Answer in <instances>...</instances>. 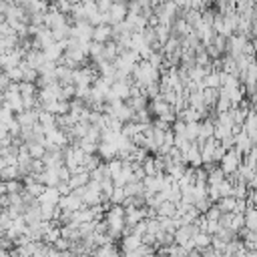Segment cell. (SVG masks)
<instances>
[{
	"instance_id": "cell-1",
	"label": "cell",
	"mask_w": 257,
	"mask_h": 257,
	"mask_svg": "<svg viewBox=\"0 0 257 257\" xmlns=\"http://www.w3.org/2000/svg\"><path fill=\"white\" fill-rule=\"evenodd\" d=\"M241 163H243V157L231 149V151H227V153H225V157L221 159V163H219V169L225 173V177H229V175L237 173V169L241 167Z\"/></svg>"
},
{
	"instance_id": "cell-2",
	"label": "cell",
	"mask_w": 257,
	"mask_h": 257,
	"mask_svg": "<svg viewBox=\"0 0 257 257\" xmlns=\"http://www.w3.org/2000/svg\"><path fill=\"white\" fill-rule=\"evenodd\" d=\"M183 163H185L189 169H201V167H203V161H201V149H199V145L191 143V147L183 153Z\"/></svg>"
},
{
	"instance_id": "cell-3",
	"label": "cell",
	"mask_w": 257,
	"mask_h": 257,
	"mask_svg": "<svg viewBox=\"0 0 257 257\" xmlns=\"http://www.w3.org/2000/svg\"><path fill=\"white\" fill-rule=\"evenodd\" d=\"M58 209H60V211H66V213H74V211L84 209V203H82L74 193H70V195H66V197H60Z\"/></svg>"
},
{
	"instance_id": "cell-4",
	"label": "cell",
	"mask_w": 257,
	"mask_h": 257,
	"mask_svg": "<svg viewBox=\"0 0 257 257\" xmlns=\"http://www.w3.org/2000/svg\"><path fill=\"white\" fill-rule=\"evenodd\" d=\"M22 219L26 223V227H32V225H38L42 223V217H40V205H26L24 207V213H22Z\"/></svg>"
},
{
	"instance_id": "cell-5",
	"label": "cell",
	"mask_w": 257,
	"mask_h": 257,
	"mask_svg": "<svg viewBox=\"0 0 257 257\" xmlns=\"http://www.w3.org/2000/svg\"><path fill=\"white\" fill-rule=\"evenodd\" d=\"M36 201H38V205H50V207H58L60 193L56 191V187H44L42 195H40Z\"/></svg>"
},
{
	"instance_id": "cell-6",
	"label": "cell",
	"mask_w": 257,
	"mask_h": 257,
	"mask_svg": "<svg viewBox=\"0 0 257 257\" xmlns=\"http://www.w3.org/2000/svg\"><path fill=\"white\" fill-rule=\"evenodd\" d=\"M92 40L94 42H100V44H106L112 40V26L108 24H98L92 28Z\"/></svg>"
},
{
	"instance_id": "cell-7",
	"label": "cell",
	"mask_w": 257,
	"mask_h": 257,
	"mask_svg": "<svg viewBox=\"0 0 257 257\" xmlns=\"http://www.w3.org/2000/svg\"><path fill=\"white\" fill-rule=\"evenodd\" d=\"M16 122L20 128H26V126H34L38 122V108L34 110H22L16 114Z\"/></svg>"
},
{
	"instance_id": "cell-8",
	"label": "cell",
	"mask_w": 257,
	"mask_h": 257,
	"mask_svg": "<svg viewBox=\"0 0 257 257\" xmlns=\"http://www.w3.org/2000/svg\"><path fill=\"white\" fill-rule=\"evenodd\" d=\"M96 155L100 157V161L108 163V161L116 159V145L106 143V141H100V143H98V147H96Z\"/></svg>"
},
{
	"instance_id": "cell-9",
	"label": "cell",
	"mask_w": 257,
	"mask_h": 257,
	"mask_svg": "<svg viewBox=\"0 0 257 257\" xmlns=\"http://www.w3.org/2000/svg\"><path fill=\"white\" fill-rule=\"evenodd\" d=\"M141 245H143L141 237H137V235H133V233L120 237V251H122V253H135Z\"/></svg>"
},
{
	"instance_id": "cell-10",
	"label": "cell",
	"mask_w": 257,
	"mask_h": 257,
	"mask_svg": "<svg viewBox=\"0 0 257 257\" xmlns=\"http://www.w3.org/2000/svg\"><path fill=\"white\" fill-rule=\"evenodd\" d=\"M36 181H38L40 185H44V187H56V185L60 183V179H58V175H56V169H46V167H44L42 173L36 175Z\"/></svg>"
},
{
	"instance_id": "cell-11",
	"label": "cell",
	"mask_w": 257,
	"mask_h": 257,
	"mask_svg": "<svg viewBox=\"0 0 257 257\" xmlns=\"http://www.w3.org/2000/svg\"><path fill=\"white\" fill-rule=\"evenodd\" d=\"M131 86H133V84H128V82L114 80V82L110 84V94H114L118 100H128V96H131Z\"/></svg>"
},
{
	"instance_id": "cell-12",
	"label": "cell",
	"mask_w": 257,
	"mask_h": 257,
	"mask_svg": "<svg viewBox=\"0 0 257 257\" xmlns=\"http://www.w3.org/2000/svg\"><path fill=\"white\" fill-rule=\"evenodd\" d=\"M26 147H28V155H30L32 161H42L44 159L46 145H42V143H26Z\"/></svg>"
},
{
	"instance_id": "cell-13",
	"label": "cell",
	"mask_w": 257,
	"mask_h": 257,
	"mask_svg": "<svg viewBox=\"0 0 257 257\" xmlns=\"http://www.w3.org/2000/svg\"><path fill=\"white\" fill-rule=\"evenodd\" d=\"M88 181H90L88 173L70 175V179H68V187H70V191H76V189H82V187H86V185H88Z\"/></svg>"
},
{
	"instance_id": "cell-14",
	"label": "cell",
	"mask_w": 257,
	"mask_h": 257,
	"mask_svg": "<svg viewBox=\"0 0 257 257\" xmlns=\"http://www.w3.org/2000/svg\"><path fill=\"white\" fill-rule=\"evenodd\" d=\"M135 112H139V110H147V106H149V98H147V94H139V96H131L128 100H124Z\"/></svg>"
},
{
	"instance_id": "cell-15",
	"label": "cell",
	"mask_w": 257,
	"mask_h": 257,
	"mask_svg": "<svg viewBox=\"0 0 257 257\" xmlns=\"http://www.w3.org/2000/svg\"><path fill=\"white\" fill-rule=\"evenodd\" d=\"M175 213H177V205H173L171 201H163L157 209L159 219H171V217H175Z\"/></svg>"
},
{
	"instance_id": "cell-16",
	"label": "cell",
	"mask_w": 257,
	"mask_h": 257,
	"mask_svg": "<svg viewBox=\"0 0 257 257\" xmlns=\"http://www.w3.org/2000/svg\"><path fill=\"white\" fill-rule=\"evenodd\" d=\"M20 70H22V82H36L38 80V70L36 68H32L30 64H26L24 60L20 62Z\"/></svg>"
},
{
	"instance_id": "cell-17",
	"label": "cell",
	"mask_w": 257,
	"mask_h": 257,
	"mask_svg": "<svg viewBox=\"0 0 257 257\" xmlns=\"http://www.w3.org/2000/svg\"><path fill=\"white\" fill-rule=\"evenodd\" d=\"M217 98H219V88H203V104H205V108H215Z\"/></svg>"
},
{
	"instance_id": "cell-18",
	"label": "cell",
	"mask_w": 257,
	"mask_h": 257,
	"mask_svg": "<svg viewBox=\"0 0 257 257\" xmlns=\"http://www.w3.org/2000/svg\"><path fill=\"white\" fill-rule=\"evenodd\" d=\"M211 235H207V233H203V231H199L195 237H193V245H195V249L197 251H203V249H209L211 247Z\"/></svg>"
},
{
	"instance_id": "cell-19",
	"label": "cell",
	"mask_w": 257,
	"mask_h": 257,
	"mask_svg": "<svg viewBox=\"0 0 257 257\" xmlns=\"http://www.w3.org/2000/svg\"><path fill=\"white\" fill-rule=\"evenodd\" d=\"M92 257H120V255H118L114 243H110V245H100V247H96L94 253H92Z\"/></svg>"
},
{
	"instance_id": "cell-20",
	"label": "cell",
	"mask_w": 257,
	"mask_h": 257,
	"mask_svg": "<svg viewBox=\"0 0 257 257\" xmlns=\"http://www.w3.org/2000/svg\"><path fill=\"white\" fill-rule=\"evenodd\" d=\"M122 189H124V195H126V197L145 195V187H143V181H133V183H126Z\"/></svg>"
},
{
	"instance_id": "cell-21",
	"label": "cell",
	"mask_w": 257,
	"mask_h": 257,
	"mask_svg": "<svg viewBox=\"0 0 257 257\" xmlns=\"http://www.w3.org/2000/svg\"><path fill=\"white\" fill-rule=\"evenodd\" d=\"M235 205H237V199H233V197H223V199H219L215 203V207L221 213H233L235 211Z\"/></svg>"
},
{
	"instance_id": "cell-22",
	"label": "cell",
	"mask_w": 257,
	"mask_h": 257,
	"mask_svg": "<svg viewBox=\"0 0 257 257\" xmlns=\"http://www.w3.org/2000/svg\"><path fill=\"white\" fill-rule=\"evenodd\" d=\"M20 177V173H18V167L16 165H6L4 169H0V181H16Z\"/></svg>"
},
{
	"instance_id": "cell-23",
	"label": "cell",
	"mask_w": 257,
	"mask_h": 257,
	"mask_svg": "<svg viewBox=\"0 0 257 257\" xmlns=\"http://www.w3.org/2000/svg\"><path fill=\"white\" fill-rule=\"evenodd\" d=\"M62 235H60V225H56V223H52V227L44 233V237H42V243H46V245H54V241L56 239H60Z\"/></svg>"
},
{
	"instance_id": "cell-24",
	"label": "cell",
	"mask_w": 257,
	"mask_h": 257,
	"mask_svg": "<svg viewBox=\"0 0 257 257\" xmlns=\"http://www.w3.org/2000/svg\"><path fill=\"white\" fill-rule=\"evenodd\" d=\"M100 163H102V161H100L98 155H86L84 161H82V169H84V173H92Z\"/></svg>"
},
{
	"instance_id": "cell-25",
	"label": "cell",
	"mask_w": 257,
	"mask_h": 257,
	"mask_svg": "<svg viewBox=\"0 0 257 257\" xmlns=\"http://www.w3.org/2000/svg\"><path fill=\"white\" fill-rule=\"evenodd\" d=\"M199 126H201V122H187V126H185V139H187L189 143H195V141H197V137H199Z\"/></svg>"
},
{
	"instance_id": "cell-26",
	"label": "cell",
	"mask_w": 257,
	"mask_h": 257,
	"mask_svg": "<svg viewBox=\"0 0 257 257\" xmlns=\"http://www.w3.org/2000/svg\"><path fill=\"white\" fill-rule=\"evenodd\" d=\"M243 217H245V227L249 231H257V211L255 209H247Z\"/></svg>"
},
{
	"instance_id": "cell-27",
	"label": "cell",
	"mask_w": 257,
	"mask_h": 257,
	"mask_svg": "<svg viewBox=\"0 0 257 257\" xmlns=\"http://www.w3.org/2000/svg\"><path fill=\"white\" fill-rule=\"evenodd\" d=\"M120 169H122V161L120 159H112V161L106 163V171H108V177L110 179H116L118 173H120Z\"/></svg>"
},
{
	"instance_id": "cell-28",
	"label": "cell",
	"mask_w": 257,
	"mask_h": 257,
	"mask_svg": "<svg viewBox=\"0 0 257 257\" xmlns=\"http://www.w3.org/2000/svg\"><path fill=\"white\" fill-rule=\"evenodd\" d=\"M143 171H145V177H155L159 175L157 173V167H155V157H147L143 161Z\"/></svg>"
},
{
	"instance_id": "cell-29",
	"label": "cell",
	"mask_w": 257,
	"mask_h": 257,
	"mask_svg": "<svg viewBox=\"0 0 257 257\" xmlns=\"http://www.w3.org/2000/svg\"><path fill=\"white\" fill-rule=\"evenodd\" d=\"M18 90L22 96H36V84L32 82H18Z\"/></svg>"
},
{
	"instance_id": "cell-30",
	"label": "cell",
	"mask_w": 257,
	"mask_h": 257,
	"mask_svg": "<svg viewBox=\"0 0 257 257\" xmlns=\"http://www.w3.org/2000/svg\"><path fill=\"white\" fill-rule=\"evenodd\" d=\"M124 199H126L124 189H122V187H114V191H112V195H110V205H122Z\"/></svg>"
},
{
	"instance_id": "cell-31",
	"label": "cell",
	"mask_w": 257,
	"mask_h": 257,
	"mask_svg": "<svg viewBox=\"0 0 257 257\" xmlns=\"http://www.w3.org/2000/svg\"><path fill=\"white\" fill-rule=\"evenodd\" d=\"M245 227V217L243 215H235L233 213V219H231V231H239V229H243Z\"/></svg>"
},
{
	"instance_id": "cell-32",
	"label": "cell",
	"mask_w": 257,
	"mask_h": 257,
	"mask_svg": "<svg viewBox=\"0 0 257 257\" xmlns=\"http://www.w3.org/2000/svg\"><path fill=\"white\" fill-rule=\"evenodd\" d=\"M203 217H205L207 221H219V217H221V211H219L215 205H211V207H209V211H207Z\"/></svg>"
},
{
	"instance_id": "cell-33",
	"label": "cell",
	"mask_w": 257,
	"mask_h": 257,
	"mask_svg": "<svg viewBox=\"0 0 257 257\" xmlns=\"http://www.w3.org/2000/svg\"><path fill=\"white\" fill-rule=\"evenodd\" d=\"M110 8H112V2H110V0H98V2H96V10H98L100 14H106Z\"/></svg>"
},
{
	"instance_id": "cell-34",
	"label": "cell",
	"mask_w": 257,
	"mask_h": 257,
	"mask_svg": "<svg viewBox=\"0 0 257 257\" xmlns=\"http://www.w3.org/2000/svg\"><path fill=\"white\" fill-rule=\"evenodd\" d=\"M52 247H54L56 251H68V249H70V243H68L64 237H60V239H56V241H54V245H52Z\"/></svg>"
},
{
	"instance_id": "cell-35",
	"label": "cell",
	"mask_w": 257,
	"mask_h": 257,
	"mask_svg": "<svg viewBox=\"0 0 257 257\" xmlns=\"http://www.w3.org/2000/svg\"><path fill=\"white\" fill-rule=\"evenodd\" d=\"M8 84H10V80H8L6 72H0V90H6V88H8Z\"/></svg>"
},
{
	"instance_id": "cell-36",
	"label": "cell",
	"mask_w": 257,
	"mask_h": 257,
	"mask_svg": "<svg viewBox=\"0 0 257 257\" xmlns=\"http://www.w3.org/2000/svg\"><path fill=\"white\" fill-rule=\"evenodd\" d=\"M10 4H12V2H4V0H0V14H6L8 8H10Z\"/></svg>"
},
{
	"instance_id": "cell-37",
	"label": "cell",
	"mask_w": 257,
	"mask_h": 257,
	"mask_svg": "<svg viewBox=\"0 0 257 257\" xmlns=\"http://www.w3.org/2000/svg\"><path fill=\"white\" fill-rule=\"evenodd\" d=\"M4 195H6V183L0 181V197H4Z\"/></svg>"
},
{
	"instance_id": "cell-38",
	"label": "cell",
	"mask_w": 257,
	"mask_h": 257,
	"mask_svg": "<svg viewBox=\"0 0 257 257\" xmlns=\"http://www.w3.org/2000/svg\"><path fill=\"white\" fill-rule=\"evenodd\" d=\"M120 257H141V255H139V253H137V251H135V253H122V255H120Z\"/></svg>"
}]
</instances>
